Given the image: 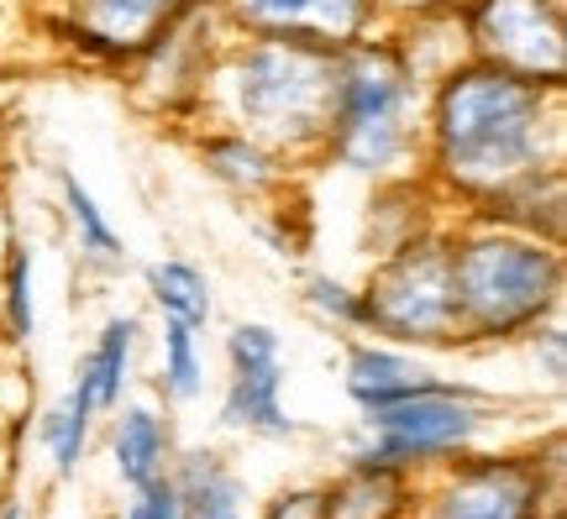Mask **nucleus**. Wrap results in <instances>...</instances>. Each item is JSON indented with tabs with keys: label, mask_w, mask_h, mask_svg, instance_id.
I'll return each mask as SVG.
<instances>
[{
	"label": "nucleus",
	"mask_w": 567,
	"mask_h": 519,
	"mask_svg": "<svg viewBox=\"0 0 567 519\" xmlns=\"http://www.w3.org/2000/svg\"><path fill=\"white\" fill-rule=\"evenodd\" d=\"M567 90L530 84L494 63L463 59L425 84L421 105V179L463 216L488 189L536 163L567 158Z\"/></svg>",
	"instance_id": "1"
},
{
	"label": "nucleus",
	"mask_w": 567,
	"mask_h": 519,
	"mask_svg": "<svg viewBox=\"0 0 567 519\" xmlns=\"http://www.w3.org/2000/svg\"><path fill=\"white\" fill-rule=\"evenodd\" d=\"M421 105L425 80L384 27L337 48V84L316 163L358 184L421 174Z\"/></svg>",
	"instance_id": "2"
},
{
	"label": "nucleus",
	"mask_w": 567,
	"mask_h": 519,
	"mask_svg": "<svg viewBox=\"0 0 567 519\" xmlns=\"http://www.w3.org/2000/svg\"><path fill=\"white\" fill-rule=\"evenodd\" d=\"M337 84V48L289 38H226L205 121L243 126L284 158L316 163Z\"/></svg>",
	"instance_id": "3"
},
{
	"label": "nucleus",
	"mask_w": 567,
	"mask_h": 519,
	"mask_svg": "<svg viewBox=\"0 0 567 519\" xmlns=\"http://www.w3.org/2000/svg\"><path fill=\"white\" fill-rule=\"evenodd\" d=\"M446 241H452V300H457L463 346H515L542 320L563 315V247L473 216H452Z\"/></svg>",
	"instance_id": "4"
},
{
	"label": "nucleus",
	"mask_w": 567,
	"mask_h": 519,
	"mask_svg": "<svg viewBox=\"0 0 567 519\" xmlns=\"http://www.w3.org/2000/svg\"><path fill=\"white\" fill-rule=\"evenodd\" d=\"M563 515V430L526 451H463L415 478L410 519H557Z\"/></svg>",
	"instance_id": "5"
},
{
	"label": "nucleus",
	"mask_w": 567,
	"mask_h": 519,
	"mask_svg": "<svg viewBox=\"0 0 567 519\" xmlns=\"http://www.w3.org/2000/svg\"><path fill=\"white\" fill-rule=\"evenodd\" d=\"M494 419H499L494 394L457 378H436L410 399L358 415V436L342 446V461H379V467L421 478L431 467L473 451L488 436Z\"/></svg>",
	"instance_id": "6"
},
{
	"label": "nucleus",
	"mask_w": 567,
	"mask_h": 519,
	"mask_svg": "<svg viewBox=\"0 0 567 519\" xmlns=\"http://www.w3.org/2000/svg\"><path fill=\"white\" fill-rule=\"evenodd\" d=\"M446 226L389 247L384 258H368V279L358 283L363 289V336L394 341L410 352H457L463 346Z\"/></svg>",
	"instance_id": "7"
},
{
	"label": "nucleus",
	"mask_w": 567,
	"mask_h": 519,
	"mask_svg": "<svg viewBox=\"0 0 567 519\" xmlns=\"http://www.w3.org/2000/svg\"><path fill=\"white\" fill-rule=\"evenodd\" d=\"M226 38H231V32L221 27L216 6H210V0H189L179 17L168 21L158 38L122 69L132 101H137L142 111H153L158 121L200 126Z\"/></svg>",
	"instance_id": "8"
},
{
	"label": "nucleus",
	"mask_w": 567,
	"mask_h": 519,
	"mask_svg": "<svg viewBox=\"0 0 567 519\" xmlns=\"http://www.w3.org/2000/svg\"><path fill=\"white\" fill-rule=\"evenodd\" d=\"M467 59L567 90V0H457Z\"/></svg>",
	"instance_id": "9"
},
{
	"label": "nucleus",
	"mask_w": 567,
	"mask_h": 519,
	"mask_svg": "<svg viewBox=\"0 0 567 519\" xmlns=\"http://www.w3.org/2000/svg\"><path fill=\"white\" fill-rule=\"evenodd\" d=\"M226 352V394H221V430L258 440H295L305 430L284 404V336L268 320H237L221 341Z\"/></svg>",
	"instance_id": "10"
},
{
	"label": "nucleus",
	"mask_w": 567,
	"mask_h": 519,
	"mask_svg": "<svg viewBox=\"0 0 567 519\" xmlns=\"http://www.w3.org/2000/svg\"><path fill=\"white\" fill-rule=\"evenodd\" d=\"M189 0H42V32L80 63L126 69Z\"/></svg>",
	"instance_id": "11"
},
{
	"label": "nucleus",
	"mask_w": 567,
	"mask_h": 519,
	"mask_svg": "<svg viewBox=\"0 0 567 519\" xmlns=\"http://www.w3.org/2000/svg\"><path fill=\"white\" fill-rule=\"evenodd\" d=\"M231 38H289L352 48L389 21L384 0H210Z\"/></svg>",
	"instance_id": "12"
},
{
	"label": "nucleus",
	"mask_w": 567,
	"mask_h": 519,
	"mask_svg": "<svg viewBox=\"0 0 567 519\" xmlns=\"http://www.w3.org/2000/svg\"><path fill=\"white\" fill-rule=\"evenodd\" d=\"M195 158H200L205 179H216L226 195H237L247 205H274L295 189L300 163L284 158L279 147H268L264 137H252L243 126H226V121H200L195 132Z\"/></svg>",
	"instance_id": "13"
},
{
	"label": "nucleus",
	"mask_w": 567,
	"mask_h": 519,
	"mask_svg": "<svg viewBox=\"0 0 567 519\" xmlns=\"http://www.w3.org/2000/svg\"><path fill=\"white\" fill-rule=\"evenodd\" d=\"M463 216L563 247L567 241V158L536 163L526 174H515V179H505L499 189H488L484 200L467 205Z\"/></svg>",
	"instance_id": "14"
},
{
	"label": "nucleus",
	"mask_w": 567,
	"mask_h": 519,
	"mask_svg": "<svg viewBox=\"0 0 567 519\" xmlns=\"http://www.w3.org/2000/svg\"><path fill=\"white\" fill-rule=\"evenodd\" d=\"M436 378H442V373H436L421 352H410V346H394V341H379V336L347 341L342 394L358 415L384 409V404H394V399H410V394L431 388Z\"/></svg>",
	"instance_id": "15"
},
{
	"label": "nucleus",
	"mask_w": 567,
	"mask_h": 519,
	"mask_svg": "<svg viewBox=\"0 0 567 519\" xmlns=\"http://www.w3.org/2000/svg\"><path fill=\"white\" fill-rule=\"evenodd\" d=\"M111 467H116V478L122 488H147V482L168 478V467L179 457V436H174V419L168 409L158 404H116L111 409Z\"/></svg>",
	"instance_id": "16"
},
{
	"label": "nucleus",
	"mask_w": 567,
	"mask_h": 519,
	"mask_svg": "<svg viewBox=\"0 0 567 519\" xmlns=\"http://www.w3.org/2000/svg\"><path fill=\"white\" fill-rule=\"evenodd\" d=\"M368 210H363V252L368 258H384L389 247L421 237V231H436L452 220L446 200L421 179V174H405V179L389 184H368Z\"/></svg>",
	"instance_id": "17"
},
{
	"label": "nucleus",
	"mask_w": 567,
	"mask_h": 519,
	"mask_svg": "<svg viewBox=\"0 0 567 519\" xmlns=\"http://www.w3.org/2000/svg\"><path fill=\"white\" fill-rule=\"evenodd\" d=\"M168 478L179 488V519H247V482L221 446H179Z\"/></svg>",
	"instance_id": "18"
},
{
	"label": "nucleus",
	"mask_w": 567,
	"mask_h": 519,
	"mask_svg": "<svg viewBox=\"0 0 567 519\" xmlns=\"http://www.w3.org/2000/svg\"><path fill=\"white\" fill-rule=\"evenodd\" d=\"M321 488L331 519H410L415 509V478L379 461H342V473Z\"/></svg>",
	"instance_id": "19"
},
{
	"label": "nucleus",
	"mask_w": 567,
	"mask_h": 519,
	"mask_svg": "<svg viewBox=\"0 0 567 519\" xmlns=\"http://www.w3.org/2000/svg\"><path fill=\"white\" fill-rule=\"evenodd\" d=\"M137 346H142V320L116 310V315L101 320V331H95V341H90V352H84L80 367H74V383H84V394L95 399L101 415H111V409L126 399Z\"/></svg>",
	"instance_id": "20"
},
{
	"label": "nucleus",
	"mask_w": 567,
	"mask_h": 519,
	"mask_svg": "<svg viewBox=\"0 0 567 519\" xmlns=\"http://www.w3.org/2000/svg\"><path fill=\"white\" fill-rule=\"evenodd\" d=\"M59 205H63V220L74 231V247H80V262L84 268H122L126 262V237L116 231V220L105 216V205L95 200V189L74 174V168H59Z\"/></svg>",
	"instance_id": "21"
},
{
	"label": "nucleus",
	"mask_w": 567,
	"mask_h": 519,
	"mask_svg": "<svg viewBox=\"0 0 567 519\" xmlns=\"http://www.w3.org/2000/svg\"><path fill=\"white\" fill-rule=\"evenodd\" d=\"M142 289H147V300L153 310L168 320H184V325H195V331H210V320H216V294H210V273H205L200 262L189 258H158L142 268Z\"/></svg>",
	"instance_id": "22"
},
{
	"label": "nucleus",
	"mask_w": 567,
	"mask_h": 519,
	"mask_svg": "<svg viewBox=\"0 0 567 519\" xmlns=\"http://www.w3.org/2000/svg\"><path fill=\"white\" fill-rule=\"evenodd\" d=\"M95 419H101V409H95V399L84 394V383H69V394L42 409L38 440H42V451H48V461H53L59 478H74L84 467L90 436H95Z\"/></svg>",
	"instance_id": "23"
},
{
	"label": "nucleus",
	"mask_w": 567,
	"mask_h": 519,
	"mask_svg": "<svg viewBox=\"0 0 567 519\" xmlns=\"http://www.w3.org/2000/svg\"><path fill=\"white\" fill-rule=\"evenodd\" d=\"M163 404H195L205 394V341L195 325L158 315V373H153Z\"/></svg>",
	"instance_id": "24"
},
{
	"label": "nucleus",
	"mask_w": 567,
	"mask_h": 519,
	"mask_svg": "<svg viewBox=\"0 0 567 519\" xmlns=\"http://www.w3.org/2000/svg\"><path fill=\"white\" fill-rule=\"evenodd\" d=\"M0 331L11 341H32L38 331V262L21 237H6L0 252Z\"/></svg>",
	"instance_id": "25"
},
{
	"label": "nucleus",
	"mask_w": 567,
	"mask_h": 519,
	"mask_svg": "<svg viewBox=\"0 0 567 519\" xmlns=\"http://www.w3.org/2000/svg\"><path fill=\"white\" fill-rule=\"evenodd\" d=\"M300 304L331 331H347V336L363 331V289L347 283L342 273H310L300 289Z\"/></svg>",
	"instance_id": "26"
},
{
	"label": "nucleus",
	"mask_w": 567,
	"mask_h": 519,
	"mask_svg": "<svg viewBox=\"0 0 567 519\" xmlns=\"http://www.w3.org/2000/svg\"><path fill=\"white\" fill-rule=\"evenodd\" d=\"M526 352L536 357V373H542L551 388H563L567 383V325H563V315L542 320V325L526 336Z\"/></svg>",
	"instance_id": "27"
},
{
	"label": "nucleus",
	"mask_w": 567,
	"mask_h": 519,
	"mask_svg": "<svg viewBox=\"0 0 567 519\" xmlns=\"http://www.w3.org/2000/svg\"><path fill=\"white\" fill-rule=\"evenodd\" d=\"M252 519H331L326 515V488L321 482H289Z\"/></svg>",
	"instance_id": "28"
},
{
	"label": "nucleus",
	"mask_w": 567,
	"mask_h": 519,
	"mask_svg": "<svg viewBox=\"0 0 567 519\" xmlns=\"http://www.w3.org/2000/svg\"><path fill=\"white\" fill-rule=\"evenodd\" d=\"M116 519H179V488H174V478L132 488V499H126V509Z\"/></svg>",
	"instance_id": "29"
},
{
	"label": "nucleus",
	"mask_w": 567,
	"mask_h": 519,
	"mask_svg": "<svg viewBox=\"0 0 567 519\" xmlns=\"http://www.w3.org/2000/svg\"><path fill=\"white\" fill-rule=\"evenodd\" d=\"M0 519H27V504H21V499H0Z\"/></svg>",
	"instance_id": "30"
},
{
	"label": "nucleus",
	"mask_w": 567,
	"mask_h": 519,
	"mask_svg": "<svg viewBox=\"0 0 567 519\" xmlns=\"http://www.w3.org/2000/svg\"><path fill=\"white\" fill-rule=\"evenodd\" d=\"M105 519H116V515H105Z\"/></svg>",
	"instance_id": "31"
}]
</instances>
